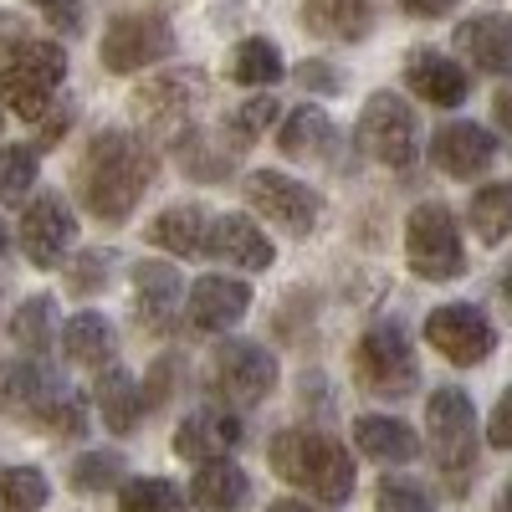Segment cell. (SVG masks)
<instances>
[{
  "instance_id": "6da1fadb",
  "label": "cell",
  "mask_w": 512,
  "mask_h": 512,
  "mask_svg": "<svg viewBox=\"0 0 512 512\" xmlns=\"http://www.w3.org/2000/svg\"><path fill=\"white\" fill-rule=\"evenodd\" d=\"M154 185V154L144 139L108 128L77 159V195L98 221H128L144 190Z\"/></svg>"
},
{
  "instance_id": "7a4b0ae2",
  "label": "cell",
  "mask_w": 512,
  "mask_h": 512,
  "mask_svg": "<svg viewBox=\"0 0 512 512\" xmlns=\"http://www.w3.org/2000/svg\"><path fill=\"white\" fill-rule=\"evenodd\" d=\"M267 456H272V472L282 482L313 492L318 502H349L354 497V461L323 431H277Z\"/></svg>"
},
{
  "instance_id": "3957f363",
  "label": "cell",
  "mask_w": 512,
  "mask_h": 512,
  "mask_svg": "<svg viewBox=\"0 0 512 512\" xmlns=\"http://www.w3.org/2000/svg\"><path fill=\"white\" fill-rule=\"evenodd\" d=\"M67 77V57L52 41H11L0 52V103H11L21 118H41L52 108L57 88Z\"/></svg>"
},
{
  "instance_id": "277c9868",
  "label": "cell",
  "mask_w": 512,
  "mask_h": 512,
  "mask_svg": "<svg viewBox=\"0 0 512 512\" xmlns=\"http://www.w3.org/2000/svg\"><path fill=\"white\" fill-rule=\"evenodd\" d=\"M354 379L359 390L369 395H384V400H405L415 384H420V369H415V349L400 323H374L359 349H354Z\"/></svg>"
},
{
  "instance_id": "5b68a950",
  "label": "cell",
  "mask_w": 512,
  "mask_h": 512,
  "mask_svg": "<svg viewBox=\"0 0 512 512\" xmlns=\"http://www.w3.org/2000/svg\"><path fill=\"white\" fill-rule=\"evenodd\" d=\"M425 425H431V456L436 466L461 487L466 472L477 466V410L466 390H436L431 405H425Z\"/></svg>"
},
{
  "instance_id": "8992f818",
  "label": "cell",
  "mask_w": 512,
  "mask_h": 512,
  "mask_svg": "<svg viewBox=\"0 0 512 512\" xmlns=\"http://www.w3.org/2000/svg\"><path fill=\"white\" fill-rule=\"evenodd\" d=\"M405 256L415 277H431V282H451L466 267V251H461V231L456 216L446 205H415L410 210V226H405Z\"/></svg>"
},
{
  "instance_id": "52a82bcc",
  "label": "cell",
  "mask_w": 512,
  "mask_h": 512,
  "mask_svg": "<svg viewBox=\"0 0 512 512\" xmlns=\"http://www.w3.org/2000/svg\"><path fill=\"white\" fill-rule=\"evenodd\" d=\"M359 144H364L369 159L390 164V169L415 164V154H420V128H415L410 103H400L395 93H374V98L364 103V118H359Z\"/></svg>"
},
{
  "instance_id": "ba28073f",
  "label": "cell",
  "mask_w": 512,
  "mask_h": 512,
  "mask_svg": "<svg viewBox=\"0 0 512 512\" xmlns=\"http://www.w3.org/2000/svg\"><path fill=\"white\" fill-rule=\"evenodd\" d=\"M210 374H216V390L231 400V405H256L277 390V359L272 349L262 344H246V338H226L210 359Z\"/></svg>"
},
{
  "instance_id": "9c48e42d",
  "label": "cell",
  "mask_w": 512,
  "mask_h": 512,
  "mask_svg": "<svg viewBox=\"0 0 512 512\" xmlns=\"http://www.w3.org/2000/svg\"><path fill=\"white\" fill-rule=\"evenodd\" d=\"M246 205L256 216H267L272 226H282L287 236H308L323 210V200L308 185H297L292 175H277V169H256L246 180Z\"/></svg>"
},
{
  "instance_id": "30bf717a",
  "label": "cell",
  "mask_w": 512,
  "mask_h": 512,
  "mask_svg": "<svg viewBox=\"0 0 512 512\" xmlns=\"http://www.w3.org/2000/svg\"><path fill=\"white\" fill-rule=\"evenodd\" d=\"M425 338H431V349H441V359H451V364H461V369L482 364V359L497 349V328H492L487 313L472 308V303H446V308H436L431 318H425Z\"/></svg>"
},
{
  "instance_id": "8fae6325",
  "label": "cell",
  "mask_w": 512,
  "mask_h": 512,
  "mask_svg": "<svg viewBox=\"0 0 512 512\" xmlns=\"http://www.w3.org/2000/svg\"><path fill=\"white\" fill-rule=\"evenodd\" d=\"M175 52V31L164 16L144 11V16H118L103 31V67L108 72H139L149 62H164Z\"/></svg>"
},
{
  "instance_id": "7c38bea8",
  "label": "cell",
  "mask_w": 512,
  "mask_h": 512,
  "mask_svg": "<svg viewBox=\"0 0 512 512\" xmlns=\"http://www.w3.org/2000/svg\"><path fill=\"white\" fill-rule=\"evenodd\" d=\"M0 400H6V410L36 420V425H57V415L67 410V384L47 369V364H36V359H16L6 374H0Z\"/></svg>"
},
{
  "instance_id": "4fadbf2b",
  "label": "cell",
  "mask_w": 512,
  "mask_h": 512,
  "mask_svg": "<svg viewBox=\"0 0 512 512\" xmlns=\"http://www.w3.org/2000/svg\"><path fill=\"white\" fill-rule=\"evenodd\" d=\"M77 226H72V210L62 205V195H36L21 216V251L31 256V267H57L67 246H72Z\"/></svg>"
},
{
  "instance_id": "5bb4252c",
  "label": "cell",
  "mask_w": 512,
  "mask_h": 512,
  "mask_svg": "<svg viewBox=\"0 0 512 512\" xmlns=\"http://www.w3.org/2000/svg\"><path fill=\"white\" fill-rule=\"evenodd\" d=\"M497 159V139L487 134L482 123H446L441 134L431 139V164L446 169L456 180H472Z\"/></svg>"
},
{
  "instance_id": "9a60e30c",
  "label": "cell",
  "mask_w": 512,
  "mask_h": 512,
  "mask_svg": "<svg viewBox=\"0 0 512 512\" xmlns=\"http://www.w3.org/2000/svg\"><path fill=\"white\" fill-rule=\"evenodd\" d=\"M241 446V420L226 415V410H195L180 420V431H175V456L185 461H226V451Z\"/></svg>"
},
{
  "instance_id": "2e32d148",
  "label": "cell",
  "mask_w": 512,
  "mask_h": 512,
  "mask_svg": "<svg viewBox=\"0 0 512 512\" xmlns=\"http://www.w3.org/2000/svg\"><path fill=\"white\" fill-rule=\"evenodd\" d=\"M251 308V287L241 277H200L190 287V323L205 333H226L246 318Z\"/></svg>"
},
{
  "instance_id": "e0dca14e",
  "label": "cell",
  "mask_w": 512,
  "mask_h": 512,
  "mask_svg": "<svg viewBox=\"0 0 512 512\" xmlns=\"http://www.w3.org/2000/svg\"><path fill=\"white\" fill-rule=\"evenodd\" d=\"M456 52L477 62L482 72H512V16L482 11L456 26Z\"/></svg>"
},
{
  "instance_id": "ac0fdd59",
  "label": "cell",
  "mask_w": 512,
  "mask_h": 512,
  "mask_svg": "<svg viewBox=\"0 0 512 512\" xmlns=\"http://www.w3.org/2000/svg\"><path fill=\"white\" fill-rule=\"evenodd\" d=\"M210 256H221L231 267H246V272H262L272 267V241L262 236V226H251V216H216L210 226Z\"/></svg>"
},
{
  "instance_id": "d6986e66",
  "label": "cell",
  "mask_w": 512,
  "mask_h": 512,
  "mask_svg": "<svg viewBox=\"0 0 512 512\" xmlns=\"http://www.w3.org/2000/svg\"><path fill=\"white\" fill-rule=\"evenodd\" d=\"M405 82H410V93L425 98L431 108H456L466 98V72L461 62L441 57V52H415L410 67H405Z\"/></svg>"
},
{
  "instance_id": "ffe728a7",
  "label": "cell",
  "mask_w": 512,
  "mask_h": 512,
  "mask_svg": "<svg viewBox=\"0 0 512 512\" xmlns=\"http://www.w3.org/2000/svg\"><path fill=\"white\" fill-rule=\"evenodd\" d=\"M210 226H216V216H205L200 205H169L154 216L149 241L175 256H210Z\"/></svg>"
},
{
  "instance_id": "44dd1931",
  "label": "cell",
  "mask_w": 512,
  "mask_h": 512,
  "mask_svg": "<svg viewBox=\"0 0 512 512\" xmlns=\"http://www.w3.org/2000/svg\"><path fill=\"white\" fill-rule=\"evenodd\" d=\"M354 446L369 456V461H384V466H405L420 456V441L405 420H390V415H359L354 420Z\"/></svg>"
},
{
  "instance_id": "7402d4cb",
  "label": "cell",
  "mask_w": 512,
  "mask_h": 512,
  "mask_svg": "<svg viewBox=\"0 0 512 512\" xmlns=\"http://www.w3.org/2000/svg\"><path fill=\"white\" fill-rule=\"evenodd\" d=\"M246 497H251V482H246V472L236 461H210L190 482V502L200 512H241Z\"/></svg>"
},
{
  "instance_id": "603a6c76",
  "label": "cell",
  "mask_w": 512,
  "mask_h": 512,
  "mask_svg": "<svg viewBox=\"0 0 512 512\" xmlns=\"http://www.w3.org/2000/svg\"><path fill=\"white\" fill-rule=\"evenodd\" d=\"M93 400L103 410V425H108V431H118V436H128L139 425V415H144V390L134 384V374H128V369H103Z\"/></svg>"
},
{
  "instance_id": "cb8c5ba5",
  "label": "cell",
  "mask_w": 512,
  "mask_h": 512,
  "mask_svg": "<svg viewBox=\"0 0 512 512\" xmlns=\"http://www.w3.org/2000/svg\"><path fill=\"white\" fill-rule=\"evenodd\" d=\"M134 292H139V318H149L154 328L169 323V313L180 308V272L164 262H139L134 267Z\"/></svg>"
},
{
  "instance_id": "d4e9b609",
  "label": "cell",
  "mask_w": 512,
  "mask_h": 512,
  "mask_svg": "<svg viewBox=\"0 0 512 512\" xmlns=\"http://www.w3.org/2000/svg\"><path fill=\"white\" fill-rule=\"evenodd\" d=\"M303 26L328 41H354L369 31V0H308Z\"/></svg>"
},
{
  "instance_id": "484cf974",
  "label": "cell",
  "mask_w": 512,
  "mask_h": 512,
  "mask_svg": "<svg viewBox=\"0 0 512 512\" xmlns=\"http://www.w3.org/2000/svg\"><path fill=\"white\" fill-rule=\"evenodd\" d=\"M282 47L277 41H267V36H246L241 47L231 52V62H226V77L231 82H241V88H272V82H282Z\"/></svg>"
},
{
  "instance_id": "4316f807",
  "label": "cell",
  "mask_w": 512,
  "mask_h": 512,
  "mask_svg": "<svg viewBox=\"0 0 512 512\" xmlns=\"http://www.w3.org/2000/svg\"><path fill=\"white\" fill-rule=\"evenodd\" d=\"M190 93H195V77H180V72L154 77V82H144V88L134 93V113L144 123H175V118H185Z\"/></svg>"
},
{
  "instance_id": "83f0119b",
  "label": "cell",
  "mask_w": 512,
  "mask_h": 512,
  "mask_svg": "<svg viewBox=\"0 0 512 512\" xmlns=\"http://www.w3.org/2000/svg\"><path fill=\"white\" fill-rule=\"evenodd\" d=\"M62 349H67L72 364L103 369V359L113 354V328L103 323V313H77V318H67V328H62Z\"/></svg>"
},
{
  "instance_id": "f1b7e54d",
  "label": "cell",
  "mask_w": 512,
  "mask_h": 512,
  "mask_svg": "<svg viewBox=\"0 0 512 512\" xmlns=\"http://www.w3.org/2000/svg\"><path fill=\"white\" fill-rule=\"evenodd\" d=\"M333 144V123L323 108H297L287 123H282V134H277V149L287 159H308V154H323Z\"/></svg>"
},
{
  "instance_id": "f546056e",
  "label": "cell",
  "mask_w": 512,
  "mask_h": 512,
  "mask_svg": "<svg viewBox=\"0 0 512 512\" xmlns=\"http://www.w3.org/2000/svg\"><path fill=\"white\" fill-rule=\"evenodd\" d=\"M472 231H477L487 246H497V241L512 236V180L482 185V190L472 195Z\"/></svg>"
},
{
  "instance_id": "4dcf8cb0",
  "label": "cell",
  "mask_w": 512,
  "mask_h": 512,
  "mask_svg": "<svg viewBox=\"0 0 512 512\" xmlns=\"http://www.w3.org/2000/svg\"><path fill=\"white\" fill-rule=\"evenodd\" d=\"M52 497L36 466H0V512H41Z\"/></svg>"
},
{
  "instance_id": "1f68e13d",
  "label": "cell",
  "mask_w": 512,
  "mask_h": 512,
  "mask_svg": "<svg viewBox=\"0 0 512 512\" xmlns=\"http://www.w3.org/2000/svg\"><path fill=\"white\" fill-rule=\"evenodd\" d=\"M118 507L123 512H185V492L164 477H139L118 487Z\"/></svg>"
},
{
  "instance_id": "d6a6232c",
  "label": "cell",
  "mask_w": 512,
  "mask_h": 512,
  "mask_svg": "<svg viewBox=\"0 0 512 512\" xmlns=\"http://www.w3.org/2000/svg\"><path fill=\"white\" fill-rule=\"evenodd\" d=\"M123 477V456L118 451H88L72 461V487L77 492H108Z\"/></svg>"
},
{
  "instance_id": "836d02e7",
  "label": "cell",
  "mask_w": 512,
  "mask_h": 512,
  "mask_svg": "<svg viewBox=\"0 0 512 512\" xmlns=\"http://www.w3.org/2000/svg\"><path fill=\"white\" fill-rule=\"evenodd\" d=\"M52 344V297H26V308L16 313V349L41 354Z\"/></svg>"
},
{
  "instance_id": "e575fe53",
  "label": "cell",
  "mask_w": 512,
  "mask_h": 512,
  "mask_svg": "<svg viewBox=\"0 0 512 512\" xmlns=\"http://www.w3.org/2000/svg\"><path fill=\"white\" fill-rule=\"evenodd\" d=\"M36 185V149H6L0 154V205H21Z\"/></svg>"
},
{
  "instance_id": "d590c367",
  "label": "cell",
  "mask_w": 512,
  "mask_h": 512,
  "mask_svg": "<svg viewBox=\"0 0 512 512\" xmlns=\"http://www.w3.org/2000/svg\"><path fill=\"white\" fill-rule=\"evenodd\" d=\"M374 507H379V512H431V497H425L415 482L384 477L379 492H374Z\"/></svg>"
},
{
  "instance_id": "8d00e7d4",
  "label": "cell",
  "mask_w": 512,
  "mask_h": 512,
  "mask_svg": "<svg viewBox=\"0 0 512 512\" xmlns=\"http://www.w3.org/2000/svg\"><path fill=\"white\" fill-rule=\"evenodd\" d=\"M272 123H277V103H272V98H246V103L231 113V134H236V139H256V134H267Z\"/></svg>"
},
{
  "instance_id": "74e56055",
  "label": "cell",
  "mask_w": 512,
  "mask_h": 512,
  "mask_svg": "<svg viewBox=\"0 0 512 512\" xmlns=\"http://www.w3.org/2000/svg\"><path fill=\"white\" fill-rule=\"evenodd\" d=\"M487 441L497 451H512V390L492 405V420H487Z\"/></svg>"
},
{
  "instance_id": "f35d334b",
  "label": "cell",
  "mask_w": 512,
  "mask_h": 512,
  "mask_svg": "<svg viewBox=\"0 0 512 512\" xmlns=\"http://www.w3.org/2000/svg\"><path fill=\"white\" fill-rule=\"evenodd\" d=\"M31 6L47 16L52 26H67V31H77V16H82V0H31Z\"/></svg>"
},
{
  "instance_id": "ab89813d",
  "label": "cell",
  "mask_w": 512,
  "mask_h": 512,
  "mask_svg": "<svg viewBox=\"0 0 512 512\" xmlns=\"http://www.w3.org/2000/svg\"><path fill=\"white\" fill-rule=\"evenodd\" d=\"M395 6H400L405 16H420V21H436V16L456 11V0H395Z\"/></svg>"
},
{
  "instance_id": "60d3db41",
  "label": "cell",
  "mask_w": 512,
  "mask_h": 512,
  "mask_svg": "<svg viewBox=\"0 0 512 512\" xmlns=\"http://www.w3.org/2000/svg\"><path fill=\"white\" fill-rule=\"evenodd\" d=\"M82 272H72V292H88V287H98L108 272H103V262H98V256H82V262H77Z\"/></svg>"
},
{
  "instance_id": "b9f144b4",
  "label": "cell",
  "mask_w": 512,
  "mask_h": 512,
  "mask_svg": "<svg viewBox=\"0 0 512 512\" xmlns=\"http://www.w3.org/2000/svg\"><path fill=\"white\" fill-rule=\"evenodd\" d=\"M297 77H303V88H338V77H333V72H323V67H303Z\"/></svg>"
},
{
  "instance_id": "7bdbcfd3",
  "label": "cell",
  "mask_w": 512,
  "mask_h": 512,
  "mask_svg": "<svg viewBox=\"0 0 512 512\" xmlns=\"http://www.w3.org/2000/svg\"><path fill=\"white\" fill-rule=\"evenodd\" d=\"M497 123H502V128H512V88H507V93H497Z\"/></svg>"
},
{
  "instance_id": "ee69618b",
  "label": "cell",
  "mask_w": 512,
  "mask_h": 512,
  "mask_svg": "<svg viewBox=\"0 0 512 512\" xmlns=\"http://www.w3.org/2000/svg\"><path fill=\"white\" fill-rule=\"evenodd\" d=\"M267 512H313V507H308V502H292V497H282V502H272Z\"/></svg>"
},
{
  "instance_id": "f6af8a7d",
  "label": "cell",
  "mask_w": 512,
  "mask_h": 512,
  "mask_svg": "<svg viewBox=\"0 0 512 512\" xmlns=\"http://www.w3.org/2000/svg\"><path fill=\"white\" fill-rule=\"evenodd\" d=\"M492 512H512V487H502V492H497V507H492Z\"/></svg>"
},
{
  "instance_id": "bcb514c9",
  "label": "cell",
  "mask_w": 512,
  "mask_h": 512,
  "mask_svg": "<svg viewBox=\"0 0 512 512\" xmlns=\"http://www.w3.org/2000/svg\"><path fill=\"white\" fill-rule=\"evenodd\" d=\"M6 251H11V226L0 221V256H6Z\"/></svg>"
},
{
  "instance_id": "7dc6e473",
  "label": "cell",
  "mask_w": 512,
  "mask_h": 512,
  "mask_svg": "<svg viewBox=\"0 0 512 512\" xmlns=\"http://www.w3.org/2000/svg\"><path fill=\"white\" fill-rule=\"evenodd\" d=\"M502 292H507V297H512V267H507V277H502Z\"/></svg>"
},
{
  "instance_id": "c3c4849f",
  "label": "cell",
  "mask_w": 512,
  "mask_h": 512,
  "mask_svg": "<svg viewBox=\"0 0 512 512\" xmlns=\"http://www.w3.org/2000/svg\"><path fill=\"white\" fill-rule=\"evenodd\" d=\"M0 128H6V118H0Z\"/></svg>"
}]
</instances>
